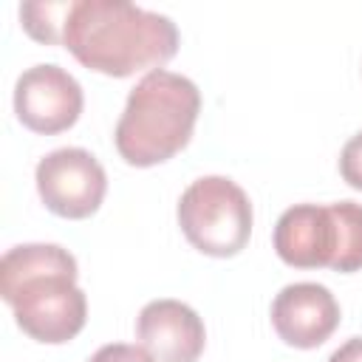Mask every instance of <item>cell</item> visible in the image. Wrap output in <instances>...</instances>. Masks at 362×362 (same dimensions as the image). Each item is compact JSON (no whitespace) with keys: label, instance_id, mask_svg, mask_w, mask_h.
Wrapping results in <instances>:
<instances>
[{"label":"cell","instance_id":"6da1fadb","mask_svg":"<svg viewBox=\"0 0 362 362\" xmlns=\"http://www.w3.org/2000/svg\"><path fill=\"white\" fill-rule=\"evenodd\" d=\"M178 42V28L167 14L127 0H71L62 25V45L76 62L116 79L161 68L175 57Z\"/></svg>","mask_w":362,"mask_h":362},{"label":"cell","instance_id":"7a4b0ae2","mask_svg":"<svg viewBox=\"0 0 362 362\" xmlns=\"http://www.w3.org/2000/svg\"><path fill=\"white\" fill-rule=\"evenodd\" d=\"M76 257L59 243H20L0 257V297L17 328L42 345L71 342L88 322Z\"/></svg>","mask_w":362,"mask_h":362},{"label":"cell","instance_id":"3957f363","mask_svg":"<svg viewBox=\"0 0 362 362\" xmlns=\"http://www.w3.org/2000/svg\"><path fill=\"white\" fill-rule=\"evenodd\" d=\"M201 113L198 85L175 71L156 68L127 93L113 130L116 153L130 167H156L181 153Z\"/></svg>","mask_w":362,"mask_h":362},{"label":"cell","instance_id":"277c9868","mask_svg":"<svg viewBox=\"0 0 362 362\" xmlns=\"http://www.w3.org/2000/svg\"><path fill=\"white\" fill-rule=\"evenodd\" d=\"M274 252L294 269H334L351 274L362 269V204H294L272 235Z\"/></svg>","mask_w":362,"mask_h":362},{"label":"cell","instance_id":"5b68a950","mask_svg":"<svg viewBox=\"0 0 362 362\" xmlns=\"http://www.w3.org/2000/svg\"><path fill=\"white\" fill-rule=\"evenodd\" d=\"M178 226L192 249L209 257H235L252 238V201L226 175H201L178 198Z\"/></svg>","mask_w":362,"mask_h":362},{"label":"cell","instance_id":"8992f818","mask_svg":"<svg viewBox=\"0 0 362 362\" xmlns=\"http://www.w3.org/2000/svg\"><path fill=\"white\" fill-rule=\"evenodd\" d=\"M34 184L45 209L68 221L90 218L107 192L105 167L85 147H59L42 156L34 170Z\"/></svg>","mask_w":362,"mask_h":362},{"label":"cell","instance_id":"52a82bcc","mask_svg":"<svg viewBox=\"0 0 362 362\" xmlns=\"http://www.w3.org/2000/svg\"><path fill=\"white\" fill-rule=\"evenodd\" d=\"M85 107L82 85L54 62L25 68L14 82V113L23 127L40 136L71 130Z\"/></svg>","mask_w":362,"mask_h":362},{"label":"cell","instance_id":"ba28073f","mask_svg":"<svg viewBox=\"0 0 362 362\" xmlns=\"http://www.w3.org/2000/svg\"><path fill=\"white\" fill-rule=\"evenodd\" d=\"M339 303L322 283H288L272 300V328L300 351L320 348L339 328Z\"/></svg>","mask_w":362,"mask_h":362},{"label":"cell","instance_id":"9c48e42d","mask_svg":"<svg viewBox=\"0 0 362 362\" xmlns=\"http://www.w3.org/2000/svg\"><path fill=\"white\" fill-rule=\"evenodd\" d=\"M136 339L156 362H198L206 348V328L192 305L161 297L139 311Z\"/></svg>","mask_w":362,"mask_h":362},{"label":"cell","instance_id":"30bf717a","mask_svg":"<svg viewBox=\"0 0 362 362\" xmlns=\"http://www.w3.org/2000/svg\"><path fill=\"white\" fill-rule=\"evenodd\" d=\"M71 11V0L59 3H23L20 6V25L25 34L42 45H62V25Z\"/></svg>","mask_w":362,"mask_h":362},{"label":"cell","instance_id":"8fae6325","mask_svg":"<svg viewBox=\"0 0 362 362\" xmlns=\"http://www.w3.org/2000/svg\"><path fill=\"white\" fill-rule=\"evenodd\" d=\"M339 175L351 189L362 192V130L345 141L339 153Z\"/></svg>","mask_w":362,"mask_h":362},{"label":"cell","instance_id":"7c38bea8","mask_svg":"<svg viewBox=\"0 0 362 362\" xmlns=\"http://www.w3.org/2000/svg\"><path fill=\"white\" fill-rule=\"evenodd\" d=\"M88 362H156L141 345H130V342H110L102 345Z\"/></svg>","mask_w":362,"mask_h":362},{"label":"cell","instance_id":"4fadbf2b","mask_svg":"<svg viewBox=\"0 0 362 362\" xmlns=\"http://www.w3.org/2000/svg\"><path fill=\"white\" fill-rule=\"evenodd\" d=\"M325 362H362V337H351L345 339Z\"/></svg>","mask_w":362,"mask_h":362}]
</instances>
